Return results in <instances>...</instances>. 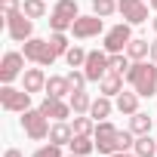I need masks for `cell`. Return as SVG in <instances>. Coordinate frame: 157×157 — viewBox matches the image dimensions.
<instances>
[{
  "label": "cell",
  "instance_id": "1",
  "mask_svg": "<svg viewBox=\"0 0 157 157\" xmlns=\"http://www.w3.org/2000/svg\"><path fill=\"white\" fill-rule=\"evenodd\" d=\"M126 80H129V86L139 93V96H145V99H151L154 93H157V68L151 65V62H132L129 65V71H126Z\"/></svg>",
  "mask_w": 157,
  "mask_h": 157
},
{
  "label": "cell",
  "instance_id": "2",
  "mask_svg": "<svg viewBox=\"0 0 157 157\" xmlns=\"http://www.w3.org/2000/svg\"><path fill=\"white\" fill-rule=\"evenodd\" d=\"M22 129L28 132V139L43 142V139H49V117L40 108H28V111H22Z\"/></svg>",
  "mask_w": 157,
  "mask_h": 157
},
{
  "label": "cell",
  "instance_id": "3",
  "mask_svg": "<svg viewBox=\"0 0 157 157\" xmlns=\"http://www.w3.org/2000/svg\"><path fill=\"white\" fill-rule=\"evenodd\" d=\"M80 19V10H77V0H59L52 6L49 16V28L52 31H71V25Z\"/></svg>",
  "mask_w": 157,
  "mask_h": 157
},
{
  "label": "cell",
  "instance_id": "4",
  "mask_svg": "<svg viewBox=\"0 0 157 157\" xmlns=\"http://www.w3.org/2000/svg\"><path fill=\"white\" fill-rule=\"evenodd\" d=\"M25 59L28 62H34V65H40V68H46V65H52L59 56L52 52V46H49V40H40V37H31V40H25Z\"/></svg>",
  "mask_w": 157,
  "mask_h": 157
},
{
  "label": "cell",
  "instance_id": "5",
  "mask_svg": "<svg viewBox=\"0 0 157 157\" xmlns=\"http://www.w3.org/2000/svg\"><path fill=\"white\" fill-rule=\"evenodd\" d=\"M0 105H3L6 111H28L31 108V93L22 86V90H16V86H10V83H3L0 86Z\"/></svg>",
  "mask_w": 157,
  "mask_h": 157
},
{
  "label": "cell",
  "instance_id": "6",
  "mask_svg": "<svg viewBox=\"0 0 157 157\" xmlns=\"http://www.w3.org/2000/svg\"><path fill=\"white\" fill-rule=\"evenodd\" d=\"M117 126L114 123H108V120H102V123H96V151L99 154H114V151H120V142H117Z\"/></svg>",
  "mask_w": 157,
  "mask_h": 157
},
{
  "label": "cell",
  "instance_id": "7",
  "mask_svg": "<svg viewBox=\"0 0 157 157\" xmlns=\"http://www.w3.org/2000/svg\"><path fill=\"white\" fill-rule=\"evenodd\" d=\"M129 40H132V28H129V22H120V25H114L111 31H105V52H123L126 46H129Z\"/></svg>",
  "mask_w": 157,
  "mask_h": 157
},
{
  "label": "cell",
  "instance_id": "8",
  "mask_svg": "<svg viewBox=\"0 0 157 157\" xmlns=\"http://www.w3.org/2000/svg\"><path fill=\"white\" fill-rule=\"evenodd\" d=\"M105 31V22H102V16H80L74 25H71V34L77 37V40H90V37H99Z\"/></svg>",
  "mask_w": 157,
  "mask_h": 157
},
{
  "label": "cell",
  "instance_id": "9",
  "mask_svg": "<svg viewBox=\"0 0 157 157\" xmlns=\"http://www.w3.org/2000/svg\"><path fill=\"white\" fill-rule=\"evenodd\" d=\"M6 31H10V37H13V40L25 43V40H31V37H34V22H31V16L16 13V16H10V19H6Z\"/></svg>",
  "mask_w": 157,
  "mask_h": 157
},
{
  "label": "cell",
  "instance_id": "10",
  "mask_svg": "<svg viewBox=\"0 0 157 157\" xmlns=\"http://www.w3.org/2000/svg\"><path fill=\"white\" fill-rule=\"evenodd\" d=\"M108 71H111V68H108V52H99V49H96V52H90V56H86L83 74H86V80H90V83H99Z\"/></svg>",
  "mask_w": 157,
  "mask_h": 157
},
{
  "label": "cell",
  "instance_id": "11",
  "mask_svg": "<svg viewBox=\"0 0 157 157\" xmlns=\"http://www.w3.org/2000/svg\"><path fill=\"white\" fill-rule=\"evenodd\" d=\"M19 74H25V52H6L0 62V80L13 83Z\"/></svg>",
  "mask_w": 157,
  "mask_h": 157
},
{
  "label": "cell",
  "instance_id": "12",
  "mask_svg": "<svg viewBox=\"0 0 157 157\" xmlns=\"http://www.w3.org/2000/svg\"><path fill=\"white\" fill-rule=\"evenodd\" d=\"M117 13H120L129 25L148 22V6L142 3V0H117Z\"/></svg>",
  "mask_w": 157,
  "mask_h": 157
},
{
  "label": "cell",
  "instance_id": "13",
  "mask_svg": "<svg viewBox=\"0 0 157 157\" xmlns=\"http://www.w3.org/2000/svg\"><path fill=\"white\" fill-rule=\"evenodd\" d=\"M40 111H43L46 117H52V120H68V114H71L74 108H71V102H65V99L46 96V99L40 102Z\"/></svg>",
  "mask_w": 157,
  "mask_h": 157
},
{
  "label": "cell",
  "instance_id": "14",
  "mask_svg": "<svg viewBox=\"0 0 157 157\" xmlns=\"http://www.w3.org/2000/svg\"><path fill=\"white\" fill-rule=\"evenodd\" d=\"M22 86L34 96V93H40V90H46V74L40 71V68H25V74H22Z\"/></svg>",
  "mask_w": 157,
  "mask_h": 157
},
{
  "label": "cell",
  "instance_id": "15",
  "mask_svg": "<svg viewBox=\"0 0 157 157\" xmlns=\"http://www.w3.org/2000/svg\"><path fill=\"white\" fill-rule=\"evenodd\" d=\"M99 93H102V96H120V93H123V74L108 71L102 80H99Z\"/></svg>",
  "mask_w": 157,
  "mask_h": 157
},
{
  "label": "cell",
  "instance_id": "16",
  "mask_svg": "<svg viewBox=\"0 0 157 157\" xmlns=\"http://www.w3.org/2000/svg\"><path fill=\"white\" fill-rule=\"evenodd\" d=\"M71 139H74V129H71L65 120H56V123L49 126V142H52V145H71Z\"/></svg>",
  "mask_w": 157,
  "mask_h": 157
},
{
  "label": "cell",
  "instance_id": "17",
  "mask_svg": "<svg viewBox=\"0 0 157 157\" xmlns=\"http://www.w3.org/2000/svg\"><path fill=\"white\" fill-rule=\"evenodd\" d=\"M71 83H68V77H46V96H56V99H65L71 96Z\"/></svg>",
  "mask_w": 157,
  "mask_h": 157
},
{
  "label": "cell",
  "instance_id": "18",
  "mask_svg": "<svg viewBox=\"0 0 157 157\" xmlns=\"http://www.w3.org/2000/svg\"><path fill=\"white\" fill-rule=\"evenodd\" d=\"M139 99H142V96H139L136 90H132V93H126V90H123V93L117 96V111H120V114H129V117H132V114L139 111Z\"/></svg>",
  "mask_w": 157,
  "mask_h": 157
},
{
  "label": "cell",
  "instance_id": "19",
  "mask_svg": "<svg viewBox=\"0 0 157 157\" xmlns=\"http://www.w3.org/2000/svg\"><path fill=\"white\" fill-rule=\"evenodd\" d=\"M114 111V105H111V96H99L96 102H93V108H90V117L99 123V120H108V114Z\"/></svg>",
  "mask_w": 157,
  "mask_h": 157
},
{
  "label": "cell",
  "instance_id": "20",
  "mask_svg": "<svg viewBox=\"0 0 157 157\" xmlns=\"http://www.w3.org/2000/svg\"><path fill=\"white\" fill-rule=\"evenodd\" d=\"M126 56H129V59H136V62H142L145 56H151V43H148V40H142V37H132V40H129V46H126Z\"/></svg>",
  "mask_w": 157,
  "mask_h": 157
},
{
  "label": "cell",
  "instance_id": "21",
  "mask_svg": "<svg viewBox=\"0 0 157 157\" xmlns=\"http://www.w3.org/2000/svg\"><path fill=\"white\" fill-rule=\"evenodd\" d=\"M93 151H96V139H90V136H74V139H71V154L86 157V154H93Z\"/></svg>",
  "mask_w": 157,
  "mask_h": 157
},
{
  "label": "cell",
  "instance_id": "22",
  "mask_svg": "<svg viewBox=\"0 0 157 157\" xmlns=\"http://www.w3.org/2000/svg\"><path fill=\"white\" fill-rule=\"evenodd\" d=\"M71 108H74V114H90L93 99H90L83 90H74V93H71Z\"/></svg>",
  "mask_w": 157,
  "mask_h": 157
},
{
  "label": "cell",
  "instance_id": "23",
  "mask_svg": "<svg viewBox=\"0 0 157 157\" xmlns=\"http://www.w3.org/2000/svg\"><path fill=\"white\" fill-rule=\"evenodd\" d=\"M136 154H139V157H157V142L151 139V132L136 139Z\"/></svg>",
  "mask_w": 157,
  "mask_h": 157
},
{
  "label": "cell",
  "instance_id": "24",
  "mask_svg": "<svg viewBox=\"0 0 157 157\" xmlns=\"http://www.w3.org/2000/svg\"><path fill=\"white\" fill-rule=\"evenodd\" d=\"M129 129H132L136 136H148V132H151V117L142 114V111H136L132 120H129Z\"/></svg>",
  "mask_w": 157,
  "mask_h": 157
},
{
  "label": "cell",
  "instance_id": "25",
  "mask_svg": "<svg viewBox=\"0 0 157 157\" xmlns=\"http://www.w3.org/2000/svg\"><path fill=\"white\" fill-rule=\"evenodd\" d=\"M71 129H74V136H93V132H96V120H93V117H83V114H77Z\"/></svg>",
  "mask_w": 157,
  "mask_h": 157
},
{
  "label": "cell",
  "instance_id": "26",
  "mask_svg": "<svg viewBox=\"0 0 157 157\" xmlns=\"http://www.w3.org/2000/svg\"><path fill=\"white\" fill-rule=\"evenodd\" d=\"M49 46H52V52H56V56H65V52L71 49V43H68V34H65V31H52V37H49Z\"/></svg>",
  "mask_w": 157,
  "mask_h": 157
},
{
  "label": "cell",
  "instance_id": "27",
  "mask_svg": "<svg viewBox=\"0 0 157 157\" xmlns=\"http://www.w3.org/2000/svg\"><path fill=\"white\" fill-rule=\"evenodd\" d=\"M86 56H90L86 49H80V46H71V49L65 52V62H68L71 68H83V65H86Z\"/></svg>",
  "mask_w": 157,
  "mask_h": 157
},
{
  "label": "cell",
  "instance_id": "28",
  "mask_svg": "<svg viewBox=\"0 0 157 157\" xmlns=\"http://www.w3.org/2000/svg\"><path fill=\"white\" fill-rule=\"evenodd\" d=\"M22 13L31 16V19H43V16H46V3H43V0H25V3H22Z\"/></svg>",
  "mask_w": 157,
  "mask_h": 157
},
{
  "label": "cell",
  "instance_id": "29",
  "mask_svg": "<svg viewBox=\"0 0 157 157\" xmlns=\"http://www.w3.org/2000/svg\"><path fill=\"white\" fill-rule=\"evenodd\" d=\"M108 68L117 71V74H126V71H129V59H126L123 52H108Z\"/></svg>",
  "mask_w": 157,
  "mask_h": 157
},
{
  "label": "cell",
  "instance_id": "30",
  "mask_svg": "<svg viewBox=\"0 0 157 157\" xmlns=\"http://www.w3.org/2000/svg\"><path fill=\"white\" fill-rule=\"evenodd\" d=\"M93 13L108 19L111 13H117V0H93Z\"/></svg>",
  "mask_w": 157,
  "mask_h": 157
},
{
  "label": "cell",
  "instance_id": "31",
  "mask_svg": "<svg viewBox=\"0 0 157 157\" xmlns=\"http://www.w3.org/2000/svg\"><path fill=\"white\" fill-rule=\"evenodd\" d=\"M31 157H65V154H62V145H52V142H49V145L37 148V151H34Z\"/></svg>",
  "mask_w": 157,
  "mask_h": 157
},
{
  "label": "cell",
  "instance_id": "32",
  "mask_svg": "<svg viewBox=\"0 0 157 157\" xmlns=\"http://www.w3.org/2000/svg\"><path fill=\"white\" fill-rule=\"evenodd\" d=\"M68 83H71V90H83L90 80H86V74H83V71H77V68H74V71L68 74Z\"/></svg>",
  "mask_w": 157,
  "mask_h": 157
},
{
  "label": "cell",
  "instance_id": "33",
  "mask_svg": "<svg viewBox=\"0 0 157 157\" xmlns=\"http://www.w3.org/2000/svg\"><path fill=\"white\" fill-rule=\"evenodd\" d=\"M0 13H3V19H10V16L22 13V3L19 0H0Z\"/></svg>",
  "mask_w": 157,
  "mask_h": 157
},
{
  "label": "cell",
  "instance_id": "34",
  "mask_svg": "<svg viewBox=\"0 0 157 157\" xmlns=\"http://www.w3.org/2000/svg\"><path fill=\"white\" fill-rule=\"evenodd\" d=\"M117 142H120V151H126V148H136L132 129H129V132H126V129H120V132H117Z\"/></svg>",
  "mask_w": 157,
  "mask_h": 157
},
{
  "label": "cell",
  "instance_id": "35",
  "mask_svg": "<svg viewBox=\"0 0 157 157\" xmlns=\"http://www.w3.org/2000/svg\"><path fill=\"white\" fill-rule=\"evenodd\" d=\"M3 157H22V151H19V148H6V151H3Z\"/></svg>",
  "mask_w": 157,
  "mask_h": 157
},
{
  "label": "cell",
  "instance_id": "36",
  "mask_svg": "<svg viewBox=\"0 0 157 157\" xmlns=\"http://www.w3.org/2000/svg\"><path fill=\"white\" fill-rule=\"evenodd\" d=\"M151 59L157 62V40H151Z\"/></svg>",
  "mask_w": 157,
  "mask_h": 157
},
{
  "label": "cell",
  "instance_id": "37",
  "mask_svg": "<svg viewBox=\"0 0 157 157\" xmlns=\"http://www.w3.org/2000/svg\"><path fill=\"white\" fill-rule=\"evenodd\" d=\"M108 157H129L126 151H114V154H108Z\"/></svg>",
  "mask_w": 157,
  "mask_h": 157
},
{
  "label": "cell",
  "instance_id": "38",
  "mask_svg": "<svg viewBox=\"0 0 157 157\" xmlns=\"http://www.w3.org/2000/svg\"><path fill=\"white\" fill-rule=\"evenodd\" d=\"M151 25H154V31H157V16H154V22H151Z\"/></svg>",
  "mask_w": 157,
  "mask_h": 157
},
{
  "label": "cell",
  "instance_id": "39",
  "mask_svg": "<svg viewBox=\"0 0 157 157\" xmlns=\"http://www.w3.org/2000/svg\"><path fill=\"white\" fill-rule=\"evenodd\" d=\"M151 6H154V10H157V0H151Z\"/></svg>",
  "mask_w": 157,
  "mask_h": 157
},
{
  "label": "cell",
  "instance_id": "40",
  "mask_svg": "<svg viewBox=\"0 0 157 157\" xmlns=\"http://www.w3.org/2000/svg\"><path fill=\"white\" fill-rule=\"evenodd\" d=\"M68 157H80V154H68Z\"/></svg>",
  "mask_w": 157,
  "mask_h": 157
},
{
  "label": "cell",
  "instance_id": "41",
  "mask_svg": "<svg viewBox=\"0 0 157 157\" xmlns=\"http://www.w3.org/2000/svg\"><path fill=\"white\" fill-rule=\"evenodd\" d=\"M129 157H139V154H129Z\"/></svg>",
  "mask_w": 157,
  "mask_h": 157
}]
</instances>
